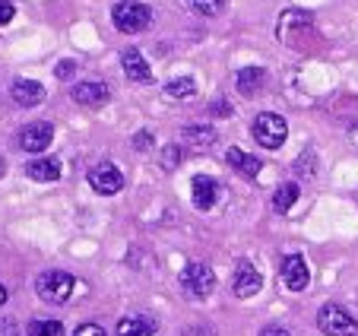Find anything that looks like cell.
<instances>
[{
  "label": "cell",
  "mask_w": 358,
  "mask_h": 336,
  "mask_svg": "<svg viewBox=\"0 0 358 336\" xmlns=\"http://www.w3.org/2000/svg\"><path fill=\"white\" fill-rule=\"evenodd\" d=\"M73 336H108V333H105L99 323H80V327L73 330Z\"/></svg>",
  "instance_id": "cb8c5ba5"
},
{
  "label": "cell",
  "mask_w": 358,
  "mask_h": 336,
  "mask_svg": "<svg viewBox=\"0 0 358 336\" xmlns=\"http://www.w3.org/2000/svg\"><path fill=\"white\" fill-rule=\"evenodd\" d=\"M184 336H216V330L206 327V323H203V327H200V323H194V327H187V333H184Z\"/></svg>",
  "instance_id": "83f0119b"
},
{
  "label": "cell",
  "mask_w": 358,
  "mask_h": 336,
  "mask_svg": "<svg viewBox=\"0 0 358 336\" xmlns=\"http://www.w3.org/2000/svg\"><path fill=\"white\" fill-rule=\"evenodd\" d=\"M260 286H264V276H260V270L254 267V263L241 260L235 267V295L241 298H254L260 292Z\"/></svg>",
  "instance_id": "9c48e42d"
},
{
  "label": "cell",
  "mask_w": 358,
  "mask_h": 336,
  "mask_svg": "<svg viewBox=\"0 0 358 336\" xmlns=\"http://www.w3.org/2000/svg\"><path fill=\"white\" fill-rule=\"evenodd\" d=\"M121 67H124V74H127L134 83H152L149 64L143 61V54L136 51V48H124V51H121Z\"/></svg>",
  "instance_id": "7c38bea8"
},
{
  "label": "cell",
  "mask_w": 358,
  "mask_h": 336,
  "mask_svg": "<svg viewBox=\"0 0 358 336\" xmlns=\"http://www.w3.org/2000/svg\"><path fill=\"white\" fill-rule=\"evenodd\" d=\"M184 143H194V146H210V143H216V130L203 127V124H190V127H184Z\"/></svg>",
  "instance_id": "d6986e66"
},
{
  "label": "cell",
  "mask_w": 358,
  "mask_h": 336,
  "mask_svg": "<svg viewBox=\"0 0 358 336\" xmlns=\"http://www.w3.org/2000/svg\"><path fill=\"white\" fill-rule=\"evenodd\" d=\"M55 74H57V80H70V76L76 74V61H61Z\"/></svg>",
  "instance_id": "d4e9b609"
},
{
  "label": "cell",
  "mask_w": 358,
  "mask_h": 336,
  "mask_svg": "<svg viewBox=\"0 0 358 336\" xmlns=\"http://www.w3.org/2000/svg\"><path fill=\"white\" fill-rule=\"evenodd\" d=\"M317 327L327 336H355L358 333V321L339 304H324L317 311Z\"/></svg>",
  "instance_id": "277c9868"
},
{
  "label": "cell",
  "mask_w": 358,
  "mask_h": 336,
  "mask_svg": "<svg viewBox=\"0 0 358 336\" xmlns=\"http://www.w3.org/2000/svg\"><path fill=\"white\" fill-rule=\"evenodd\" d=\"M70 99H73L76 105H89V108L105 105V102H108V86H105V83H76Z\"/></svg>",
  "instance_id": "8fae6325"
},
{
  "label": "cell",
  "mask_w": 358,
  "mask_h": 336,
  "mask_svg": "<svg viewBox=\"0 0 358 336\" xmlns=\"http://www.w3.org/2000/svg\"><path fill=\"white\" fill-rule=\"evenodd\" d=\"M213 111H216V115H231V105H225V102H216V105H213Z\"/></svg>",
  "instance_id": "4dcf8cb0"
},
{
  "label": "cell",
  "mask_w": 358,
  "mask_h": 336,
  "mask_svg": "<svg viewBox=\"0 0 358 336\" xmlns=\"http://www.w3.org/2000/svg\"><path fill=\"white\" fill-rule=\"evenodd\" d=\"M178 165H181V149L171 143V146L162 149V168L165 172H171V168H178Z\"/></svg>",
  "instance_id": "603a6c76"
},
{
  "label": "cell",
  "mask_w": 358,
  "mask_h": 336,
  "mask_svg": "<svg viewBox=\"0 0 358 336\" xmlns=\"http://www.w3.org/2000/svg\"><path fill=\"white\" fill-rule=\"evenodd\" d=\"M260 336H289V330L285 327H264L260 330Z\"/></svg>",
  "instance_id": "f546056e"
},
{
  "label": "cell",
  "mask_w": 358,
  "mask_h": 336,
  "mask_svg": "<svg viewBox=\"0 0 358 336\" xmlns=\"http://www.w3.org/2000/svg\"><path fill=\"white\" fill-rule=\"evenodd\" d=\"M10 99L16 102L20 108H35L45 102V86L35 80H13L10 86Z\"/></svg>",
  "instance_id": "30bf717a"
},
{
  "label": "cell",
  "mask_w": 358,
  "mask_h": 336,
  "mask_svg": "<svg viewBox=\"0 0 358 336\" xmlns=\"http://www.w3.org/2000/svg\"><path fill=\"white\" fill-rule=\"evenodd\" d=\"M13 4H10V0H0V26H7L10 20H13Z\"/></svg>",
  "instance_id": "484cf974"
},
{
  "label": "cell",
  "mask_w": 358,
  "mask_h": 336,
  "mask_svg": "<svg viewBox=\"0 0 358 336\" xmlns=\"http://www.w3.org/2000/svg\"><path fill=\"white\" fill-rule=\"evenodd\" d=\"M156 333V321H149V317L143 314H127L121 317V323H117L115 336H152Z\"/></svg>",
  "instance_id": "5bb4252c"
},
{
  "label": "cell",
  "mask_w": 358,
  "mask_h": 336,
  "mask_svg": "<svg viewBox=\"0 0 358 336\" xmlns=\"http://www.w3.org/2000/svg\"><path fill=\"white\" fill-rule=\"evenodd\" d=\"M225 162H229L238 175H244V178H254L260 172V159H257V155L244 153V149H238V146H231L229 153H225Z\"/></svg>",
  "instance_id": "9a60e30c"
},
{
  "label": "cell",
  "mask_w": 358,
  "mask_h": 336,
  "mask_svg": "<svg viewBox=\"0 0 358 336\" xmlns=\"http://www.w3.org/2000/svg\"><path fill=\"white\" fill-rule=\"evenodd\" d=\"M0 304H7V289L0 286Z\"/></svg>",
  "instance_id": "d6a6232c"
},
{
  "label": "cell",
  "mask_w": 358,
  "mask_h": 336,
  "mask_svg": "<svg viewBox=\"0 0 358 336\" xmlns=\"http://www.w3.org/2000/svg\"><path fill=\"white\" fill-rule=\"evenodd\" d=\"M0 336H20L16 321H0Z\"/></svg>",
  "instance_id": "f1b7e54d"
},
{
  "label": "cell",
  "mask_w": 358,
  "mask_h": 336,
  "mask_svg": "<svg viewBox=\"0 0 358 336\" xmlns=\"http://www.w3.org/2000/svg\"><path fill=\"white\" fill-rule=\"evenodd\" d=\"M29 336H64V323L61 321H45V317H35L26 327Z\"/></svg>",
  "instance_id": "ffe728a7"
},
{
  "label": "cell",
  "mask_w": 358,
  "mask_h": 336,
  "mask_svg": "<svg viewBox=\"0 0 358 336\" xmlns=\"http://www.w3.org/2000/svg\"><path fill=\"white\" fill-rule=\"evenodd\" d=\"M190 190H194V206L196 209H213V203L219 200V184L213 181L210 175H196L194 184H190Z\"/></svg>",
  "instance_id": "4fadbf2b"
},
{
  "label": "cell",
  "mask_w": 358,
  "mask_h": 336,
  "mask_svg": "<svg viewBox=\"0 0 358 336\" xmlns=\"http://www.w3.org/2000/svg\"><path fill=\"white\" fill-rule=\"evenodd\" d=\"M295 200H298V184H279V190H276V197H273V209L276 213H289L292 206H295Z\"/></svg>",
  "instance_id": "ac0fdd59"
},
{
  "label": "cell",
  "mask_w": 358,
  "mask_h": 336,
  "mask_svg": "<svg viewBox=\"0 0 358 336\" xmlns=\"http://www.w3.org/2000/svg\"><path fill=\"white\" fill-rule=\"evenodd\" d=\"M282 283L289 286L292 292L308 289V283H311V270H308V263H304L301 254H285L282 257Z\"/></svg>",
  "instance_id": "ba28073f"
},
{
  "label": "cell",
  "mask_w": 358,
  "mask_h": 336,
  "mask_svg": "<svg viewBox=\"0 0 358 336\" xmlns=\"http://www.w3.org/2000/svg\"><path fill=\"white\" fill-rule=\"evenodd\" d=\"M181 286L194 298H206L213 289H216V273H213L210 263H187L181 273Z\"/></svg>",
  "instance_id": "5b68a950"
},
{
  "label": "cell",
  "mask_w": 358,
  "mask_h": 336,
  "mask_svg": "<svg viewBox=\"0 0 358 336\" xmlns=\"http://www.w3.org/2000/svg\"><path fill=\"white\" fill-rule=\"evenodd\" d=\"M165 95H169V99H194V95H196V83L190 80V76L171 80L169 86H165Z\"/></svg>",
  "instance_id": "44dd1931"
},
{
  "label": "cell",
  "mask_w": 358,
  "mask_h": 336,
  "mask_svg": "<svg viewBox=\"0 0 358 336\" xmlns=\"http://www.w3.org/2000/svg\"><path fill=\"white\" fill-rule=\"evenodd\" d=\"M51 140H55V124H48V121L26 124L20 134V146L26 153H41V149L51 146Z\"/></svg>",
  "instance_id": "52a82bcc"
},
{
  "label": "cell",
  "mask_w": 358,
  "mask_h": 336,
  "mask_svg": "<svg viewBox=\"0 0 358 336\" xmlns=\"http://www.w3.org/2000/svg\"><path fill=\"white\" fill-rule=\"evenodd\" d=\"M26 175L32 181H57L61 178V162L57 159H35L26 165Z\"/></svg>",
  "instance_id": "2e32d148"
},
{
  "label": "cell",
  "mask_w": 358,
  "mask_h": 336,
  "mask_svg": "<svg viewBox=\"0 0 358 336\" xmlns=\"http://www.w3.org/2000/svg\"><path fill=\"white\" fill-rule=\"evenodd\" d=\"M73 289H76L73 276L64 273V270H48V273H41L38 279H35V292H38V298L48 304H67Z\"/></svg>",
  "instance_id": "6da1fadb"
},
{
  "label": "cell",
  "mask_w": 358,
  "mask_h": 336,
  "mask_svg": "<svg viewBox=\"0 0 358 336\" xmlns=\"http://www.w3.org/2000/svg\"><path fill=\"white\" fill-rule=\"evenodd\" d=\"M264 83H266V70L264 67H244L241 74H238V92L254 95V92L264 89Z\"/></svg>",
  "instance_id": "e0dca14e"
},
{
  "label": "cell",
  "mask_w": 358,
  "mask_h": 336,
  "mask_svg": "<svg viewBox=\"0 0 358 336\" xmlns=\"http://www.w3.org/2000/svg\"><path fill=\"white\" fill-rule=\"evenodd\" d=\"M250 134H254V140L264 149H279L285 143V136H289V124H285V118L273 115V111H264V115L254 118Z\"/></svg>",
  "instance_id": "3957f363"
},
{
  "label": "cell",
  "mask_w": 358,
  "mask_h": 336,
  "mask_svg": "<svg viewBox=\"0 0 358 336\" xmlns=\"http://www.w3.org/2000/svg\"><path fill=\"white\" fill-rule=\"evenodd\" d=\"M3 172H7V165H3V159H0V178H3Z\"/></svg>",
  "instance_id": "836d02e7"
},
{
  "label": "cell",
  "mask_w": 358,
  "mask_h": 336,
  "mask_svg": "<svg viewBox=\"0 0 358 336\" xmlns=\"http://www.w3.org/2000/svg\"><path fill=\"white\" fill-rule=\"evenodd\" d=\"M349 140H352V143H355V146H358V121H355V124H352V127H349Z\"/></svg>",
  "instance_id": "1f68e13d"
},
{
  "label": "cell",
  "mask_w": 358,
  "mask_h": 336,
  "mask_svg": "<svg viewBox=\"0 0 358 336\" xmlns=\"http://www.w3.org/2000/svg\"><path fill=\"white\" fill-rule=\"evenodd\" d=\"M134 146L146 153V149L152 146V134H149V130H143V134H136V136H134Z\"/></svg>",
  "instance_id": "4316f807"
},
{
  "label": "cell",
  "mask_w": 358,
  "mask_h": 336,
  "mask_svg": "<svg viewBox=\"0 0 358 336\" xmlns=\"http://www.w3.org/2000/svg\"><path fill=\"white\" fill-rule=\"evenodd\" d=\"M89 184L99 194H117L124 188V175L115 162H99V165L89 168Z\"/></svg>",
  "instance_id": "8992f818"
},
{
  "label": "cell",
  "mask_w": 358,
  "mask_h": 336,
  "mask_svg": "<svg viewBox=\"0 0 358 336\" xmlns=\"http://www.w3.org/2000/svg\"><path fill=\"white\" fill-rule=\"evenodd\" d=\"M111 22H115L117 32H127V35L146 32L149 22H152V10L146 4H136V0H124V4H115Z\"/></svg>",
  "instance_id": "7a4b0ae2"
},
{
  "label": "cell",
  "mask_w": 358,
  "mask_h": 336,
  "mask_svg": "<svg viewBox=\"0 0 358 336\" xmlns=\"http://www.w3.org/2000/svg\"><path fill=\"white\" fill-rule=\"evenodd\" d=\"M190 7L200 16H219L225 10V0H190Z\"/></svg>",
  "instance_id": "7402d4cb"
}]
</instances>
